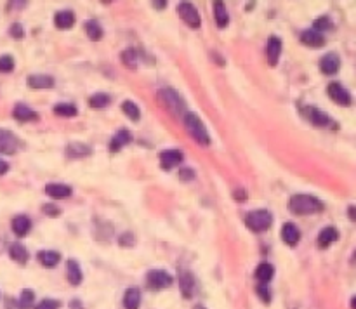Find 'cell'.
Masks as SVG:
<instances>
[{"label":"cell","mask_w":356,"mask_h":309,"mask_svg":"<svg viewBox=\"0 0 356 309\" xmlns=\"http://www.w3.org/2000/svg\"><path fill=\"white\" fill-rule=\"evenodd\" d=\"M289 208L297 216H306V214L322 212L323 203L316 197H311V195H294L289 202Z\"/></svg>","instance_id":"obj_1"},{"label":"cell","mask_w":356,"mask_h":309,"mask_svg":"<svg viewBox=\"0 0 356 309\" xmlns=\"http://www.w3.org/2000/svg\"><path fill=\"white\" fill-rule=\"evenodd\" d=\"M184 125L190 136L198 144H202V146H209L211 144V138L207 134V129H205V125L202 124L198 115H195V113H184Z\"/></svg>","instance_id":"obj_2"},{"label":"cell","mask_w":356,"mask_h":309,"mask_svg":"<svg viewBox=\"0 0 356 309\" xmlns=\"http://www.w3.org/2000/svg\"><path fill=\"white\" fill-rule=\"evenodd\" d=\"M245 222L252 231H266L273 224V216L269 210H254L245 217Z\"/></svg>","instance_id":"obj_3"},{"label":"cell","mask_w":356,"mask_h":309,"mask_svg":"<svg viewBox=\"0 0 356 309\" xmlns=\"http://www.w3.org/2000/svg\"><path fill=\"white\" fill-rule=\"evenodd\" d=\"M160 98L163 99V103H165L167 110L171 111V113H174L176 117L184 113V104H182L179 96H177V94L172 89H162L160 90Z\"/></svg>","instance_id":"obj_4"},{"label":"cell","mask_w":356,"mask_h":309,"mask_svg":"<svg viewBox=\"0 0 356 309\" xmlns=\"http://www.w3.org/2000/svg\"><path fill=\"white\" fill-rule=\"evenodd\" d=\"M177 12H179L181 20L184 21L188 26H191V28H198L200 26V14L195 9L193 4L181 2L179 6H177Z\"/></svg>","instance_id":"obj_5"},{"label":"cell","mask_w":356,"mask_h":309,"mask_svg":"<svg viewBox=\"0 0 356 309\" xmlns=\"http://www.w3.org/2000/svg\"><path fill=\"white\" fill-rule=\"evenodd\" d=\"M146 281L153 290H160V288H167L172 285V276L165 271L160 269H153L146 275Z\"/></svg>","instance_id":"obj_6"},{"label":"cell","mask_w":356,"mask_h":309,"mask_svg":"<svg viewBox=\"0 0 356 309\" xmlns=\"http://www.w3.org/2000/svg\"><path fill=\"white\" fill-rule=\"evenodd\" d=\"M327 92H328V96H330L332 101L341 104V106H349L351 104V94L342 87L339 82H332V84L327 87Z\"/></svg>","instance_id":"obj_7"},{"label":"cell","mask_w":356,"mask_h":309,"mask_svg":"<svg viewBox=\"0 0 356 309\" xmlns=\"http://www.w3.org/2000/svg\"><path fill=\"white\" fill-rule=\"evenodd\" d=\"M303 113L306 115V118H308L311 124H314L316 127H332V118L327 115V113H323L322 110H316V108L313 106H308L304 108Z\"/></svg>","instance_id":"obj_8"},{"label":"cell","mask_w":356,"mask_h":309,"mask_svg":"<svg viewBox=\"0 0 356 309\" xmlns=\"http://www.w3.org/2000/svg\"><path fill=\"white\" fill-rule=\"evenodd\" d=\"M20 141L14 134H11L9 130H0V153L12 154L17 151Z\"/></svg>","instance_id":"obj_9"},{"label":"cell","mask_w":356,"mask_h":309,"mask_svg":"<svg viewBox=\"0 0 356 309\" xmlns=\"http://www.w3.org/2000/svg\"><path fill=\"white\" fill-rule=\"evenodd\" d=\"M339 68H341V59H339V56H337L335 52H328V54H325V56L322 57L320 70L325 75L337 73V71H339Z\"/></svg>","instance_id":"obj_10"},{"label":"cell","mask_w":356,"mask_h":309,"mask_svg":"<svg viewBox=\"0 0 356 309\" xmlns=\"http://www.w3.org/2000/svg\"><path fill=\"white\" fill-rule=\"evenodd\" d=\"M181 162H182V153L177 151V149H167V151L160 153V165L165 170H171L172 167L179 165Z\"/></svg>","instance_id":"obj_11"},{"label":"cell","mask_w":356,"mask_h":309,"mask_svg":"<svg viewBox=\"0 0 356 309\" xmlns=\"http://www.w3.org/2000/svg\"><path fill=\"white\" fill-rule=\"evenodd\" d=\"M282 240H284L287 245H290V247H294V245L299 243L301 231L294 222H285L284 224V228H282Z\"/></svg>","instance_id":"obj_12"},{"label":"cell","mask_w":356,"mask_h":309,"mask_svg":"<svg viewBox=\"0 0 356 309\" xmlns=\"http://www.w3.org/2000/svg\"><path fill=\"white\" fill-rule=\"evenodd\" d=\"M301 42L309 45V47H322V45H325V37L314 30H306L301 33Z\"/></svg>","instance_id":"obj_13"},{"label":"cell","mask_w":356,"mask_h":309,"mask_svg":"<svg viewBox=\"0 0 356 309\" xmlns=\"http://www.w3.org/2000/svg\"><path fill=\"white\" fill-rule=\"evenodd\" d=\"M266 54H268L269 65L275 66L276 63H278V57H280V54H282V42H280V38H278V37H269Z\"/></svg>","instance_id":"obj_14"},{"label":"cell","mask_w":356,"mask_h":309,"mask_svg":"<svg viewBox=\"0 0 356 309\" xmlns=\"http://www.w3.org/2000/svg\"><path fill=\"white\" fill-rule=\"evenodd\" d=\"M337 238H339L337 229L332 228V226H328V228H323L320 231V235H318V245H320L322 248H327V247H330L334 242H337Z\"/></svg>","instance_id":"obj_15"},{"label":"cell","mask_w":356,"mask_h":309,"mask_svg":"<svg viewBox=\"0 0 356 309\" xmlns=\"http://www.w3.org/2000/svg\"><path fill=\"white\" fill-rule=\"evenodd\" d=\"M54 23L59 30H70L75 25V14L71 11H59L54 17Z\"/></svg>","instance_id":"obj_16"},{"label":"cell","mask_w":356,"mask_h":309,"mask_svg":"<svg viewBox=\"0 0 356 309\" xmlns=\"http://www.w3.org/2000/svg\"><path fill=\"white\" fill-rule=\"evenodd\" d=\"M179 285H181V292L186 299H190L193 295V288H195V280L191 276V273L188 271H181L179 275Z\"/></svg>","instance_id":"obj_17"},{"label":"cell","mask_w":356,"mask_h":309,"mask_svg":"<svg viewBox=\"0 0 356 309\" xmlns=\"http://www.w3.org/2000/svg\"><path fill=\"white\" fill-rule=\"evenodd\" d=\"M130 141H132L130 132H129V130H125V129H122V130H118L115 136H113L111 143H109V148H111V151H118L122 146L129 144Z\"/></svg>","instance_id":"obj_18"},{"label":"cell","mask_w":356,"mask_h":309,"mask_svg":"<svg viewBox=\"0 0 356 309\" xmlns=\"http://www.w3.org/2000/svg\"><path fill=\"white\" fill-rule=\"evenodd\" d=\"M28 85L31 89H51L54 80L49 75H31L28 79Z\"/></svg>","instance_id":"obj_19"},{"label":"cell","mask_w":356,"mask_h":309,"mask_svg":"<svg viewBox=\"0 0 356 309\" xmlns=\"http://www.w3.org/2000/svg\"><path fill=\"white\" fill-rule=\"evenodd\" d=\"M12 229L17 236L28 235V231L31 229V221L26 216H17L12 219Z\"/></svg>","instance_id":"obj_20"},{"label":"cell","mask_w":356,"mask_h":309,"mask_svg":"<svg viewBox=\"0 0 356 309\" xmlns=\"http://www.w3.org/2000/svg\"><path fill=\"white\" fill-rule=\"evenodd\" d=\"M66 276H68V281H70L73 287L80 285V281H82V269H80V266L77 264L75 261H68L66 262Z\"/></svg>","instance_id":"obj_21"},{"label":"cell","mask_w":356,"mask_h":309,"mask_svg":"<svg viewBox=\"0 0 356 309\" xmlns=\"http://www.w3.org/2000/svg\"><path fill=\"white\" fill-rule=\"evenodd\" d=\"M45 193L52 198H66L71 195V188L66 184H47L45 186Z\"/></svg>","instance_id":"obj_22"},{"label":"cell","mask_w":356,"mask_h":309,"mask_svg":"<svg viewBox=\"0 0 356 309\" xmlns=\"http://www.w3.org/2000/svg\"><path fill=\"white\" fill-rule=\"evenodd\" d=\"M14 118H17V120H21V122H28V120H36L39 118V115L31 110V108H28L26 104H16V108H14Z\"/></svg>","instance_id":"obj_23"},{"label":"cell","mask_w":356,"mask_h":309,"mask_svg":"<svg viewBox=\"0 0 356 309\" xmlns=\"http://www.w3.org/2000/svg\"><path fill=\"white\" fill-rule=\"evenodd\" d=\"M214 16H216V23H217L219 28H224V26H228L230 16H228L224 2H214Z\"/></svg>","instance_id":"obj_24"},{"label":"cell","mask_w":356,"mask_h":309,"mask_svg":"<svg viewBox=\"0 0 356 309\" xmlns=\"http://www.w3.org/2000/svg\"><path fill=\"white\" fill-rule=\"evenodd\" d=\"M141 304V292L138 288H129L124 295V306L125 309H139Z\"/></svg>","instance_id":"obj_25"},{"label":"cell","mask_w":356,"mask_h":309,"mask_svg":"<svg viewBox=\"0 0 356 309\" xmlns=\"http://www.w3.org/2000/svg\"><path fill=\"white\" fill-rule=\"evenodd\" d=\"M273 275H275V267L269 264V262H263V264H259L257 269H255V278L261 281V283H268V281L273 278Z\"/></svg>","instance_id":"obj_26"},{"label":"cell","mask_w":356,"mask_h":309,"mask_svg":"<svg viewBox=\"0 0 356 309\" xmlns=\"http://www.w3.org/2000/svg\"><path fill=\"white\" fill-rule=\"evenodd\" d=\"M59 259H61V256H59L58 252H54V250L39 252V261L42 262L45 267H54L59 262Z\"/></svg>","instance_id":"obj_27"},{"label":"cell","mask_w":356,"mask_h":309,"mask_svg":"<svg viewBox=\"0 0 356 309\" xmlns=\"http://www.w3.org/2000/svg\"><path fill=\"white\" fill-rule=\"evenodd\" d=\"M9 254H11V257L14 259L16 262H20V264H25V262L28 261V252H26V248L23 247L21 243H12L11 248H9Z\"/></svg>","instance_id":"obj_28"},{"label":"cell","mask_w":356,"mask_h":309,"mask_svg":"<svg viewBox=\"0 0 356 309\" xmlns=\"http://www.w3.org/2000/svg\"><path fill=\"white\" fill-rule=\"evenodd\" d=\"M85 33L89 35L90 40H99L103 37V28L98 21H87L85 23Z\"/></svg>","instance_id":"obj_29"},{"label":"cell","mask_w":356,"mask_h":309,"mask_svg":"<svg viewBox=\"0 0 356 309\" xmlns=\"http://www.w3.org/2000/svg\"><path fill=\"white\" fill-rule=\"evenodd\" d=\"M87 154H90V148L85 146V144H70L68 146V157L71 158L87 157Z\"/></svg>","instance_id":"obj_30"},{"label":"cell","mask_w":356,"mask_h":309,"mask_svg":"<svg viewBox=\"0 0 356 309\" xmlns=\"http://www.w3.org/2000/svg\"><path fill=\"white\" fill-rule=\"evenodd\" d=\"M33 301H35V294L31 290H23L20 295V301H17V306H20V309H31Z\"/></svg>","instance_id":"obj_31"},{"label":"cell","mask_w":356,"mask_h":309,"mask_svg":"<svg viewBox=\"0 0 356 309\" xmlns=\"http://www.w3.org/2000/svg\"><path fill=\"white\" fill-rule=\"evenodd\" d=\"M54 113L59 117H75L77 115V108L73 104H66V103H59L54 108Z\"/></svg>","instance_id":"obj_32"},{"label":"cell","mask_w":356,"mask_h":309,"mask_svg":"<svg viewBox=\"0 0 356 309\" xmlns=\"http://www.w3.org/2000/svg\"><path fill=\"white\" fill-rule=\"evenodd\" d=\"M122 110H124V113L130 118V120H139L141 111H139V108L136 106V104L132 103V101H125L124 104H122Z\"/></svg>","instance_id":"obj_33"},{"label":"cell","mask_w":356,"mask_h":309,"mask_svg":"<svg viewBox=\"0 0 356 309\" xmlns=\"http://www.w3.org/2000/svg\"><path fill=\"white\" fill-rule=\"evenodd\" d=\"M89 103H90V106H92V108H104V106H108L109 98L106 96V94L99 92V94H94V96L89 99Z\"/></svg>","instance_id":"obj_34"},{"label":"cell","mask_w":356,"mask_h":309,"mask_svg":"<svg viewBox=\"0 0 356 309\" xmlns=\"http://www.w3.org/2000/svg\"><path fill=\"white\" fill-rule=\"evenodd\" d=\"M332 28V21L328 20L327 16H322V17H318L316 21H314V31H318V33H322V31H327V30H330Z\"/></svg>","instance_id":"obj_35"},{"label":"cell","mask_w":356,"mask_h":309,"mask_svg":"<svg viewBox=\"0 0 356 309\" xmlns=\"http://www.w3.org/2000/svg\"><path fill=\"white\" fill-rule=\"evenodd\" d=\"M14 70V59L11 56H0V73H9Z\"/></svg>","instance_id":"obj_36"},{"label":"cell","mask_w":356,"mask_h":309,"mask_svg":"<svg viewBox=\"0 0 356 309\" xmlns=\"http://www.w3.org/2000/svg\"><path fill=\"white\" fill-rule=\"evenodd\" d=\"M122 59L129 68H136V51L134 49H127V51L122 52Z\"/></svg>","instance_id":"obj_37"},{"label":"cell","mask_w":356,"mask_h":309,"mask_svg":"<svg viewBox=\"0 0 356 309\" xmlns=\"http://www.w3.org/2000/svg\"><path fill=\"white\" fill-rule=\"evenodd\" d=\"M59 306H61V304H59L58 301H52V299H44V301L40 302L35 309H59Z\"/></svg>","instance_id":"obj_38"},{"label":"cell","mask_w":356,"mask_h":309,"mask_svg":"<svg viewBox=\"0 0 356 309\" xmlns=\"http://www.w3.org/2000/svg\"><path fill=\"white\" fill-rule=\"evenodd\" d=\"M257 294L261 295V299L264 302H269L271 301V294H269V290H268V285L266 283H259V287H257Z\"/></svg>","instance_id":"obj_39"},{"label":"cell","mask_w":356,"mask_h":309,"mask_svg":"<svg viewBox=\"0 0 356 309\" xmlns=\"http://www.w3.org/2000/svg\"><path fill=\"white\" fill-rule=\"evenodd\" d=\"M9 33H11L14 38H21L23 35H25V31H23V26L20 25V23H14V25L11 26V30H9Z\"/></svg>","instance_id":"obj_40"},{"label":"cell","mask_w":356,"mask_h":309,"mask_svg":"<svg viewBox=\"0 0 356 309\" xmlns=\"http://www.w3.org/2000/svg\"><path fill=\"white\" fill-rule=\"evenodd\" d=\"M179 177H181L182 181H190V179H193V177H195V172L191 170V169H182L179 172Z\"/></svg>","instance_id":"obj_41"},{"label":"cell","mask_w":356,"mask_h":309,"mask_svg":"<svg viewBox=\"0 0 356 309\" xmlns=\"http://www.w3.org/2000/svg\"><path fill=\"white\" fill-rule=\"evenodd\" d=\"M44 212H47L51 217H58L59 212H61V210H59V208H58L56 205H45V207H44Z\"/></svg>","instance_id":"obj_42"},{"label":"cell","mask_w":356,"mask_h":309,"mask_svg":"<svg viewBox=\"0 0 356 309\" xmlns=\"http://www.w3.org/2000/svg\"><path fill=\"white\" fill-rule=\"evenodd\" d=\"M120 245H132V236L130 235L120 236Z\"/></svg>","instance_id":"obj_43"},{"label":"cell","mask_w":356,"mask_h":309,"mask_svg":"<svg viewBox=\"0 0 356 309\" xmlns=\"http://www.w3.org/2000/svg\"><path fill=\"white\" fill-rule=\"evenodd\" d=\"M348 216H349L351 221L356 222V207H354V205H351V207L348 208Z\"/></svg>","instance_id":"obj_44"},{"label":"cell","mask_w":356,"mask_h":309,"mask_svg":"<svg viewBox=\"0 0 356 309\" xmlns=\"http://www.w3.org/2000/svg\"><path fill=\"white\" fill-rule=\"evenodd\" d=\"M7 170H9V163L4 162V160H0V176H4Z\"/></svg>","instance_id":"obj_45"},{"label":"cell","mask_w":356,"mask_h":309,"mask_svg":"<svg viewBox=\"0 0 356 309\" xmlns=\"http://www.w3.org/2000/svg\"><path fill=\"white\" fill-rule=\"evenodd\" d=\"M235 197L238 198V200H243V198H245V193H243V189H238V191L235 193Z\"/></svg>","instance_id":"obj_46"},{"label":"cell","mask_w":356,"mask_h":309,"mask_svg":"<svg viewBox=\"0 0 356 309\" xmlns=\"http://www.w3.org/2000/svg\"><path fill=\"white\" fill-rule=\"evenodd\" d=\"M153 6H157V9H162L165 7V2H153Z\"/></svg>","instance_id":"obj_47"},{"label":"cell","mask_w":356,"mask_h":309,"mask_svg":"<svg viewBox=\"0 0 356 309\" xmlns=\"http://www.w3.org/2000/svg\"><path fill=\"white\" fill-rule=\"evenodd\" d=\"M351 309H356V295L351 299Z\"/></svg>","instance_id":"obj_48"},{"label":"cell","mask_w":356,"mask_h":309,"mask_svg":"<svg viewBox=\"0 0 356 309\" xmlns=\"http://www.w3.org/2000/svg\"><path fill=\"white\" fill-rule=\"evenodd\" d=\"M195 309H205L203 306H195Z\"/></svg>","instance_id":"obj_49"},{"label":"cell","mask_w":356,"mask_h":309,"mask_svg":"<svg viewBox=\"0 0 356 309\" xmlns=\"http://www.w3.org/2000/svg\"><path fill=\"white\" fill-rule=\"evenodd\" d=\"M354 259H356V250H354Z\"/></svg>","instance_id":"obj_50"}]
</instances>
